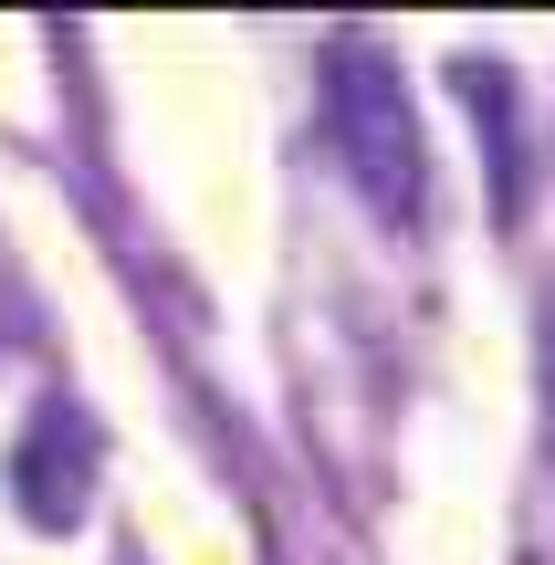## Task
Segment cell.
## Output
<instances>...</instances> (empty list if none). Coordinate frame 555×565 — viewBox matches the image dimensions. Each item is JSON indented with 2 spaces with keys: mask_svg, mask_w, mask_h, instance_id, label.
Listing matches in <instances>:
<instances>
[{
  "mask_svg": "<svg viewBox=\"0 0 555 565\" xmlns=\"http://www.w3.org/2000/svg\"><path fill=\"white\" fill-rule=\"evenodd\" d=\"M325 147L346 158V179L367 189V210L388 231H419V210H430V147H419V116H409V84H398L388 42H367V32L325 42Z\"/></svg>",
  "mask_w": 555,
  "mask_h": 565,
  "instance_id": "6da1fadb",
  "label": "cell"
},
{
  "mask_svg": "<svg viewBox=\"0 0 555 565\" xmlns=\"http://www.w3.org/2000/svg\"><path fill=\"white\" fill-rule=\"evenodd\" d=\"M95 482H105L95 408H84V398H42L32 419H21V440H11V503H21V524L74 534L84 513H95Z\"/></svg>",
  "mask_w": 555,
  "mask_h": 565,
  "instance_id": "7a4b0ae2",
  "label": "cell"
},
{
  "mask_svg": "<svg viewBox=\"0 0 555 565\" xmlns=\"http://www.w3.org/2000/svg\"><path fill=\"white\" fill-rule=\"evenodd\" d=\"M451 84L472 95L482 137H493V210L514 221V210H524V158H514V84H503V63H493V53H461V63H451Z\"/></svg>",
  "mask_w": 555,
  "mask_h": 565,
  "instance_id": "3957f363",
  "label": "cell"
},
{
  "mask_svg": "<svg viewBox=\"0 0 555 565\" xmlns=\"http://www.w3.org/2000/svg\"><path fill=\"white\" fill-rule=\"evenodd\" d=\"M545 429H555V315H545Z\"/></svg>",
  "mask_w": 555,
  "mask_h": 565,
  "instance_id": "277c9868",
  "label": "cell"
},
{
  "mask_svg": "<svg viewBox=\"0 0 555 565\" xmlns=\"http://www.w3.org/2000/svg\"><path fill=\"white\" fill-rule=\"evenodd\" d=\"M126 565H137V555H126Z\"/></svg>",
  "mask_w": 555,
  "mask_h": 565,
  "instance_id": "5b68a950",
  "label": "cell"
}]
</instances>
